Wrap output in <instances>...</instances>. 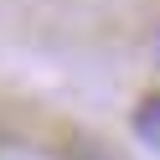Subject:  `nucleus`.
Instances as JSON below:
<instances>
[{
    "mask_svg": "<svg viewBox=\"0 0 160 160\" xmlns=\"http://www.w3.org/2000/svg\"><path fill=\"white\" fill-rule=\"evenodd\" d=\"M134 129H139L145 139H155V145H160V93H150L145 103H139V114H134Z\"/></svg>",
    "mask_w": 160,
    "mask_h": 160,
    "instance_id": "obj_1",
    "label": "nucleus"
},
{
    "mask_svg": "<svg viewBox=\"0 0 160 160\" xmlns=\"http://www.w3.org/2000/svg\"><path fill=\"white\" fill-rule=\"evenodd\" d=\"M155 47H160V36H155Z\"/></svg>",
    "mask_w": 160,
    "mask_h": 160,
    "instance_id": "obj_2",
    "label": "nucleus"
}]
</instances>
